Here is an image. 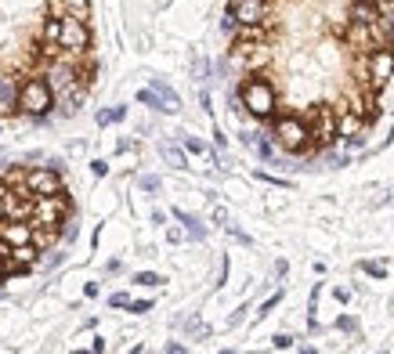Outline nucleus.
<instances>
[{
	"label": "nucleus",
	"mask_w": 394,
	"mask_h": 354,
	"mask_svg": "<svg viewBox=\"0 0 394 354\" xmlns=\"http://www.w3.org/2000/svg\"><path fill=\"white\" fill-rule=\"evenodd\" d=\"M239 102H242V109H246L250 116L271 119L275 109H279V94H275V87H271V80L264 73H250L246 80H242V87H239Z\"/></svg>",
	"instance_id": "1"
},
{
	"label": "nucleus",
	"mask_w": 394,
	"mask_h": 354,
	"mask_svg": "<svg viewBox=\"0 0 394 354\" xmlns=\"http://www.w3.org/2000/svg\"><path fill=\"white\" fill-rule=\"evenodd\" d=\"M54 109V90L44 76H29L18 83V112L33 116V119H44L47 112Z\"/></svg>",
	"instance_id": "2"
},
{
	"label": "nucleus",
	"mask_w": 394,
	"mask_h": 354,
	"mask_svg": "<svg viewBox=\"0 0 394 354\" xmlns=\"http://www.w3.org/2000/svg\"><path fill=\"white\" fill-rule=\"evenodd\" d=\"M66 213H69V199H66V191H54V196H37L33 199V206H29V224L33 228H51V232H58L62 228V220H66Z\"/></svg>",
	"instance_id": "3"
},
{
	"label": "nucleus",
	"mask_w": 394,
	"mask_h": 354,
	"mask_svg": "<svg viewBox=\"0 0 394 354\" xmlns=\"http://www.w3.org/2000/svg\"><path fill=\"white\" fill-rule=\"evenodd\" d=\"M275 141L286 148V152H293V155H300V152H311V134H308V119H300V116H279L275 119Z\"/></svg>",
	"instance_id": "4"
},
{
	"label": "nucleus",
	"mask_w": 394,
	"mask_h": 354,
	"mask_svg": "<svg viewBox=\"0 0 394 354\" xmlns=\"http://www.w3.org/2000/svg\"><path fill=\"white\" fill-rule=\"evenodd\" d=\"M58 47L69 51V54H83L90 47V29H87V22H80L73 15L58 18Z\"/></svg>",
	"instance_id": "5"
},
{
	"label": "nucleus",
	"mask_w": 394,
	"mask_h": 354,
	"mask_svg": "<svg viewBox=\"0 0 394 354\" xmlns=\"http://www.w3.org/2000/svg\"><path fill=\"white\" fill-rule=\"evenodd\" d=\"M308 134H311V148H326V145H333V141L340 138L337 134V112H333V105H315L311 109Z\"/></svg>",
	"instance_id": "6"
},
{
	"label": "nucleus",
	"mask_w": 394,
	"mask_h": 354,
	"mask_svg": "<svg viewBox=\"0 0 394 354\" xmlns=\"http://www.w3.org/2000/svg\"><path fill=\"white\" fill-rule=\"evenodd\" d=\"M22 184L29 196H54V191H62V177H58L54 167H37V170H25L22 174Z\"/></svg>",
	"instance_id": "7"
},
{
	"label": "nucleus",
	"mask_w": 394,
	"mask_h": 354,
	"mask_svg": "<svg viewBox=\"0 0 394 354\" xmlns=\"http://www.w3.org/2000/svg\"><path fill=\"white\" fill-rule=\"evenodd\" d=\"M228 18L235 25L268 22V0H228Z\"/></svg>",
	"instance_id": "8"
},
{
	"label": "nucleus",
	"mask_w": 394,
	"mask_h": 354,
	"mask_svg": "<svg viewBox=\"0 0 394 354\" xmlns=\"http://www.w3.org/2000/svg\"><path fill=\"white\" fill-rule=\"evenodd\" d=\"M394 76V47L383 44V47H373L369 51V80L373 87H387Z\"/></svg>",
	"instance_id": "9"
},
{
	"label": "nucleus",
	"mask_w": 394,
	"mask_h": 354,
	"mask_svg": "<svg viewBox=\"0 0 394 354\" xmlns=\"http://www.w3.org/2000/svg\"><path fill=\"white\" fill-rule=\"evenodd\" d=\"M232 58L246 61V66H261V61H268V47L264 44H250V40H239L232 47Z\"/></svg>",
	"instance_id": "10"
},
{
	"label": "nucleus",
	"mask_w": 394,
	"mask_h": 354,
	"mask_svg": "<svg viewBox=\"0 0 394 354\" xmlns=\"http://www.w3.org/2000/svg\"><path fill=\"white\" fill-rule=\"evenodd\" d=\"M347 18H351V22H358V25H373V22H376V18H383V15H380V8L373 4V0H354L351 11H347Z\"/></svg>",
	"instance_id": "11"
},
{
	"label": "nucleus",
	"mask_w": 394,
	"mask_h": 354,
	"mask_svg": "<svg viewBox=\"0 0 394 354\" xmlns=\"http://www.w3.org/2000/svg\"><path fill=\"white\" fill-rule=\"evenodd\" d=\"M8 256H11V261H15L22 271H29V268L40 261V246H37V242H22V246H11Z\"/></svg>",
	"instance_id": "12"
},
{
	"label": "nucleus",
	"mask_w": 394,
	"mask_h": 354,
	"mask_svg": "<svg viewBox=\"0 0 394 354\" xmlns=\"http://www.w3.org/2000/svg\"><path fill=\"white\" fill-rule=\"evenodd\" d=\"M18 109V83L11 76H0V112H15Z\"/></svg>",
	"instance_id": "13"
},
{
	"label": "nucleus",
	"mask_w": 394,
	"mask_h": 354,
	"mask_svg": "<svg viewBox=\"0 0 394 354\" xmlns=\"http://www.w3.org/2000/svg\"><path fill=\"white\" fill-rule=\"evenodd\" d=\"M347 40H351V47H358V51H373L376 44H373V33H369V25H358V22H351L347 25Z\"/></svg>",
	"instance_id": "14"
},
{
	"label": "nucleus",
	"mask_w": 394,
	"mask_h": 354,
	"mask_svg": "<svg viewBox=\"0 0 394 354\" xmlns=\"http://www.w3.org/2000/svg\"><path fill=\"white\" fill-rule=\"evenodd\" d=\"M174 217L185 224L192 239H203V235H206V228H203V220H199V217H192V213H185V210H174Z\"/></svg>",
	"instance_id": "15"
},
{
	"label": "nucleus",
	"mask_w": 394,
	"mask_h": 354,
	"mask_svg": "<svg viewBox=\"0 0 394 354\" xmlns=\"http://www.w3.org/2000/svg\"><path fill=\"white\" fill-rule=\"evenodd\" d=\"M62 11L80 18V22H87L90 18V0H62Z\"/></svg>",
	"instance_id": "16"
},
{
	"label": "nucleus",
	"mask_w": 394,
	"mask_h": 354,
	"mask_svg": "<svg viewBox=\"0 0 394 354\" xmlns=\"http://www.w3.org/2000/svg\"><path fill=\"white\" fill-rule=\"evenodd\" d=\"M160 152H163V159H167V163H170L174 170H185V167H189V159H185V152H181V148H174V145H163Z\"/></svg>",
	"instance_id": "17"
},
{
	"label": "nucleus",
	"mask_w": 394,
	"mask_h": 354,
	"mask_svg": "<svg viewBox=\"0 0 394 354\" xmlns=\"http://www.w3.org/2000/svg\"><path fill=\"white\" fill-rule=\"evenodd\" d=\"M138 102H141V105H148V109H156V112H167V102L160 98V94H156L153 87H148V90H138Z\"/></svg>",
	"instance_id": "18"
},
{
	"label": "nucleus",
	"mask_w": 394,
	"mask_h": 354,
	"mask_svg": "<svg viewBox=\"0 0 394 354\" xmlns=\"http://www.w3.org/2000/svg\"><path fill=\"white\" fill-rule=\"evenodd\" d=\"M124 116H127V109H124V105H112V109L98 112L95 119H98V126H109V123H119V119H124Z\"/></svg>",
	"instance_id": "19"
},
{
	"label": "nucleus",
	"mask_w": 394,
	"mask_h": 354,
	"mask_svg": "<svg viewBox=\"0 0 394 354\" xmlns=\"http://www.w3.org/2000/svg\"><path fill=\"white\" fill-rule=\"evenodd\" d=\"M134 282H138V285H160V282H163V275H156V271H138V275H134Z\"/></svg>",
	"instance_id": "20"
},
{
	"label": "nucleus",
	"mask_w": 394,
	"mask_h": 354,
	"mask_svg": "<svg viewBox=\"0 0 394 354\" xmlns=\"http://www.w3.org/2000/svg\"><path fill=\"white\" fill-rule=\"evenodd\" d=\"M181 141H185V148H189V152H199V155H210V152H206V145H203L199 138H192V134H185V138H181Z\"/></svg>",
	"instance_id": "21"
},
{
	"label": "nucleus",
	"mask_w": 394,
	"mask_h": 354,
	"mask_svg": "<svg viewBox=\"0 0 394 354\" xmlns=\"http://www.w3.org/2000/svg\"><path fill=\"white\" fill-rule=\"evenodd\" d=\"M141 188H145V191H160V188H163V181H160L156 174H145V177H141Z\"/></svg>",
	"instance_id": "22"
},
{
	"label": "nucleus",
	"mask_w": 394,
	"mask_h": 354,
	"mask_svg": "<svg viewBox=\"0 0 394 354\" xmlns=\"http://www.w3.org/2000/svg\"><path fill=\"white\" fill-rule=\"evenodd\" d=\"M127 307H131L134 314H148V311H153V304H148V300H131Z\"/></svg>",
	"instance_id": "23"
},
{
	"label": "nucleus",
	"mask_w": 394,
	"mask_h": 354,
	"mask_svg": "<svg viewBox=\"0 0 394 354\" xmlns=\"http://www.w3.org/2000/svg\"><path fill=\"white\" fill-rule=\"evenodd\" d=\"M90 174H95V177H105V174H109V163H105V159H95V163H90Z\"/></svg>",
	"instance_id": "24"
},
{
	"label": "nucleus",
	"mask_w": 394,
	"mask_h": 354,
	"mask_svg": "<svg viewBox=\"0 0 394 354\" xmlns=\"http://www.w3.org/2000/svg\"><path fill=\"white\" fill-rule=\"evenodd\" d=\"M109 304H112V307H127V304H131V297H127V293H112V297H109Z\"/></svg>",
	"instance_id": "25"
},
{
	"label": "nucleus",
	"mask_w": 394,
	"mask_h": 354,
	"mask_svg": "<svg viewBox=\"0 0 394 354\" xmlns=\"http://www.w3.org/2000/svg\"><path fill=\"white\" fill-rule=\"evenodd\" d=\"M210 217H214V224H228V210L225 206H214V213H210Z\"/></svg>",
	"instance_id": "26"
},
{
	"label": "nucleus",
	"mask_w": 394,
	"mask_h": 354,
	"mask_svg": "<svg viewBox=\"0 0 394 354\" xmlns=\"http://www.w3.org/2000/svg\"><path fill=\"white\" fill-rule=\"evenodd\" d=\"M271 343H275L279 350H289V347H293V336H286V333H282V336H275V340H271Z\"/></svg>",
	"instance_id": "27"
},
{
	"label": "nucleus",
	"mask_w": 394,
	"mask_h": 354,
	"mask_svg": "<svg viewBox=\"0 0 394 354\" xmlns=\"http://www.w3.org/2000/svg\"><path fill=\"white\" fill-rule=\"evenodd\" d=\"M261 181H271V184H279V188H289V181H282V177H271V174H257Z\"/></svg>",
	"instance_id": "28"
},
{
	"label": "nucleus",
	"mask_w": 394,
	"mask_h": 354,
	"mask_svg": "<svg viewBox=\"0 0 394 354\" xmlns=\"http://www.w3.org/2000/svg\"><path fill=\"white\" fill-rule=\"evenodd\" d=\"M362 268H366V271H369V275H376V278H383V275H387V271H383V268H380V264H362Z\"/></svg>",
	"instance_id": "29"
},
{
	"label": "nucleus",
	"mask_w": 394,
	"mask_h": 354,
	"mask_svg": "<svg viewBox=\"0 0 394 354\" xmlns=\"http://www.w3.org/2000/svg\"><path fill=\"white\" fill-rule=\"evenodd\" d=\"M167 239H170V242H181V239H185V232H181V228H170Z\"/></svg>",
	"instance_id": "30"
},
{
	"label": "nucleus",
	"mask_w": 394,
	"mask_h": 354,
	"mask_svg": "<svg viewBox=\"0 0 394 354\" xmlns=\"http://www.w3.org/2000/svg\"><path fill=\"white\" fill-rule=\"evenodd\" d=\"M337 326H340V329H354V318H351V314H344V318L337 321Z\"/></svg>",
	"instance_id": "31"
},
{
	"label": "nucleus",
	"mask_w": 394,
	"mask_h": 354,
	"mask_svg": "<svg viewBox=\"0 0 394 354\" xmlns=\"http://www.w3.org/2000/svg\"><path fill=\"white\" fill-rule=\"evenodd\" d=\"M8 217V203H4V196H0V220Z\"/></svg>",
	"instance_id": "32"
}]
</instances>
